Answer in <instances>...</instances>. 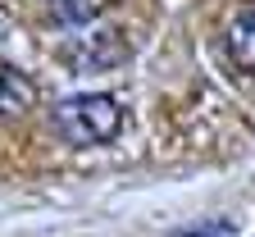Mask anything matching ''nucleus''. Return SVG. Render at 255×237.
Instances as JSON below:
<instances>
[{
    "label": "nucleus",
    "instance_id": "f257e3e1",
    "mask_svg": "<svg viewBox=\"0 0 255 237\" xmlns=\"http://www.w3.org/2000/svg\"><path fill=\"white\" fill-rule=\"evenodd\" d=\"M50 128L69 146H105L123 128V105L105 91H78V96H64L55 105Z\"/></svg>",
    "mask_w": 255,
    "mask_h": 237
},
{
    "label": "nucleus",
    "instance_id": "f03ea898",
    "mask_svg": "<svg viewBox=\"0 0 255 237\" xmlns=\"http://www.w3.org/2000/svg\"><path fill=\"white\" fill-rule=\"evenodd\" d=\"M32 100H37L32 78H23L18 69H9V64H0V123H9V119L27 114Z\"/></svg>",
    "mask_w": 255,
    "mask_h": 237
},
{
    "label": "nucleus",
    "instance_id": "7ed1b4c3",
    "mask_svg": "<svg viewBox=\"0 0 255 237\" xmlns=\"http://www.w3.org/2000/svg\"><path fill=\"white\" fill-rule=\"evenodd\" d=\"M223 46H228V59L237 64V73L255 78V9L237 14L228 23V37H223Z\"/></svg>",
    "mask_w": 255,
    "mask_h": 237
},
{
    "label": "nucleus",
    "instance_id": "20e7f679",
    "mask_svg": "<svg viewBox=\"0 0 255 237\" xmlns=\"http://www.w3.org/2000/svg\"><path fill=\"white\" fill-rule=\"evenodd\" d=\"M46 9L64 23V27H82L91 18H101L110 9V0H46Z\"/></svg>",
    "mask_w": 255,
    "mask_h": 237
},
{
    "label": "nucleus",
    "instance_id": "39448f33",
    "mask_svg": "<svg viewBox=\"0 0 255 237\" xmlns=\"http://www.w3.org/2000/svg\"><path fill=\"white\" fill-rule=\"evenodd\" d=\"M233 219H210V224H196V228H182V237H233Z\"/></svg>",
    "mask_w": 255,
    "mask_h": 237
}]
</instances>
